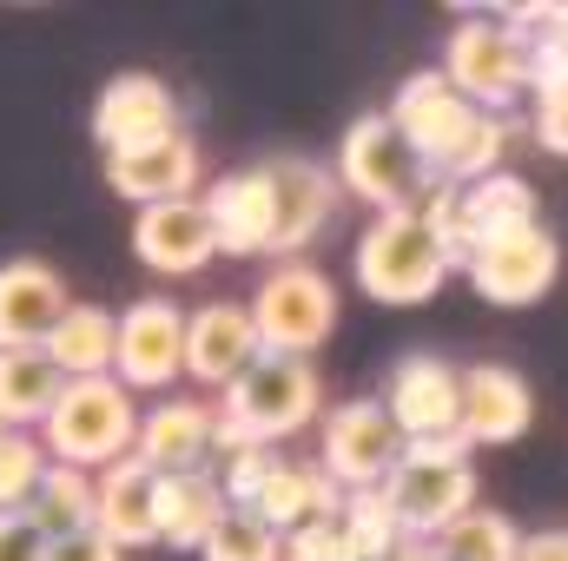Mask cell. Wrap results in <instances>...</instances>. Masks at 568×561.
Instances as JSON below:
<instances>
[{
    "instance_id": "12",
    "label": "cell",
    "mask_w": 568,
    "mask_h": 561,
    "mask_svg": "<svg viewBox=\"0 0 568 561\" xmlns=\"http://www.w3.org/2000/svg\"><path fill=\"white\" fill-rule=\"evenodd\" d=\"M456 364L436 357V350H410L397 357L390 384H384V417L404 442H424V436H456Z\"/></svg>"
},
{
    "instance_id": "5",
    "label": "cell",
    "mask_w": 568,
    "mask_h": 561,
    "mask_svg": "<svg viewBox=\"0 0 568 561\" xmlns=\"http://www.w3.org/2000/svg\"><path fill=\"white\" fill-rule=\"evenodd\" d=\"M443 86L476 113H503L529 93V33L516 20H463L443 47Z\"/></svg>"
},
{
    "instance_id": "27",
    "label": "cell",
    "mask_w": 568,
    "mask_h": 561,
    "mask_svg": "<svg viewBox=\"0 0 568 561\" xmlns=\"http://www.w3.org/2000/svg\"><path fill=\"white\" fill-rule=\"evenodd\" d=\"M60 397V370L47 350H0V429H40V417Z\"/></svg>"
},
{
    "instance_id": "11",
    "label": "cell",
    "mask_w": 568,
    "mask_h": 561,
    "mask_svg": "<svg viewBox=\"0 0 568 561\" xmlns=\"http://www.w3.org/2000/svg\"><path fill=\"white\" fill-rule=\"evenodd\" d=\"M529 422H536V390H529L523 370H509V364H469L456 377V436L469 449L476 442H489V449L523 442Z\"/></svg>"
},
{
    "instance_id": "6",
    "label": "cell",
    "mask_w": 568,
    "mask_h": 561,
    "mask_svg": "<svg viewBox=\"0 0 568 561\" xmlns=\"http://www.w3.org/2000/svg\"><path fill=\"white\" fill-rule=\"evenodd\" d=\"M265 357H311L337 324V290L317 265H278L245 304Z\"/></svg>"
},
{
    "instance_id": "19",
    "label": "cell",
    "mask_w": 568,
    "mask_h": 561,
    "mask_svg": "<svg viewBox=\"0 0 568 561\" xmlns=\"http://www.w3.org/2000/svg\"><path fill=\"white\" fill-rule=\"evenodd\" d=\"M67 304L73 297L47 258H7L0 265V350H40Z\"/></svg>"
},
{
    "instance_id": "21",
    "label": "cell",
    "mask_w": 568,
    "mask_h": 561,
    "mask_svg": "<svg viewBox=\"0 0 568 561\" xmlns=\"http://www.w3.org/2000/svg\"><path fill=\"white\" fill-rule=\"evenodd\" d=\"M106 185L133 205H165V198H192L199 185V145L185 133L172 140H152V145H133V152H106Z\"/></svg>"
},
{
    "instance_id": "23",
    "label": "cell",
    "mask_w": 568,
    "mask_h": 561,
    "mask_svg": "<svg viewBox=\"0 0 568 561\" xmlns=\"http://www.w3.org/2000/svg\"><path fill=\"white\" fill-rule=\"evenodd\" d=\"M337 509H344V489H337L317 462H291V456L272 462L265 489L252 496V516H258L272 536H291L297 522H337Z\"/></svg>"
},
{
    "instance_id": "24",
    "label": "cell",
    "mask_w": 568,
    "mask_h": 561,
    "mask_svg": "<svg viewBox=\"0 0 568 561\" xmlns=\"http://www.w3.org/2000/svg\"><path fill=\"white\" fill-rule=\"evenodd\" d=\"M40 350H47V364L60 370V384L113 377V310H106V304H67Z\"/></svg>"
},
{
    "instance_id": "37",
    "label": "cell",
    "mask_w": 568,
    "mask_h": 561,
    "mask_svg": "<svg viewBox=\"0 0 568 561\" xmlns=\"http://www.w3.org/2000/svg\"><path fill=\"white\" fill-rule=\"evenodd\" d=\"M47 561H120V549H113L106 536L80 529V536H60V542H47Z\"/></svg>"
},
{
    "instance_id": "1",
    "label": "cell",
    "mask_w": 568,
    "mask_h": 561,
    "mask_svg": "<svg viewBox=\"0 0 568 561\" xmlns=\"http://www.w3.org/2000/svg\"><path fill=\"white\" fill-rule=\"evenodd\" d=\"M377 496L390 502L397 529L436 542L449 522H463L476 509V462H469V442L463 436H424V442H404L397 449V469L377 482Z\"/></svg>"
},
{
    "instance_id": "38",
    "label": "cell",
    "mask_w": 568,
    "mask_h": 561,
    "mask_svg": "<svg viewBox=\"0 0 568 561\" xmlns=\"http://www.w3.org/2000/svg\"><path fill=\"white\" fill-rule=\"evenodd\" d=\"M516 561H568V529H542V536H523Z\"/></svg>"
},
{
    "instance_id": "13",
    "label": "cell",
    "mask_w": 568,
    "mask_h": 561,
    "mask_svg": "<svg viewBox=\"0 0 568 561\" xmlns=\"http://www.w3.org/2000/svg\"><path fill=\"white\" fill-rule=\"evenodd\" d=\"M179 133V100L165 80L152 73H113L93 100V140L106 152H133V145L172 140Z\"/></svg>"
},
{
    "instance_id": "35",
    "label": "cell",
    "mask_w": 568,
    "mask_h": 561,
    "mask_svg": "<svg viewBox=\"0 0 568 561\" xmlns=\"http://www.w3.org/2000/svg\"><path fill=\"white\" fill-rule=\"evenodd\" d=\"M529 133H536V145H542V152L568 159V86H556V93H536V120H529Z\"/></svg>"
},
{
    "instance_id": "28",
    "label": "cell",
    "mask_w": 568,
    "mask_h": 561,
    "mask_svg": "<svg viewBox=\"0 0 568 561\" xmlns=\"http://www.w3.org/2000/svg\"><path fill=\"white\" fill-rule=\"evenodd\" d=\"M20 516H27L47 542L93 529V476H87V469H60V462H47L40 489H33V502H27Z\"/></svg>"
},
{
    "instance_id": "22",
    "label": "cell",
    "mask_w": 568,
    "mask_h": 561,
    "mask_svg": "<svg viewBox=\"0 0 568 561\" xmlns=\"http://www.w3.org/2000/svg\"><path fill=\"white\" fill-rule=\"evenodd\" d=\"M152 496H159V476L145 469L140 456L106 462L100 482H93V536H106L113 549H145V542H159V529H152Z\"/></svg>"
},
{
    "instance_id": "31",
    "label": "cell",
    "mask_w": 568,
    "mask_h": 561,
    "mask_svg": "<svg viewBox=\"0 0 568 561\" xmlns=\"http://www.w3.org/2000/svg\"><path fill=\"white\" fill-rule=\"evenodd\" d=\"M503 152H509V120H503V113H476L469 133L449 145V159L436 165V178H443V185H476V178L503 172Z\"/></svg>"
},
{
    "instance_id": "26",
    "label": "cell",
    "mask_w": 568,
    "mask_h": 561,
    "mask_svg": "<svg viewBox=\"0 0 568 561\" xmlns=\"http://www.w3.org/2000/svg\"><path fill=\"white\" fill-rule=\"evenodd\" d=\"M219 516H225L219 476H205V469H199V476H159V496H152V529H159V542L199 549Z\"/></svg>"
},
{
    "instance_id": "32",
    "label": "cell",
    "mask_w": 568,
    "mask_h": 561,
    "mask_svg": "<svg viewBox=\"0 0 568 561\" xmlns=\"http://www.w3.org/2000/svg\"><path fill=\"white\" fill-rule=\"evenodd\" d=\"M47 476V449L27 429H0V516H20Z\"/></svg>"
},
{
    "instance_id": "9",
    "label": "cell",
    "mask_w": 568,
    "mask_h": 561,
    "mask_svg": "<svg viewBox=\"0 0 568 561\" xmlns=\"http://www.w3.org/2000/svg\"><path fill=\"white\" fill-rule=\"evenodd\" d=\"M185 377V310L172 297H140L113 317V384L133 390H172Z\"/></svg>"
},
{
    "instance_id": "34",
    "label": "cell",
    "mask_w": 568,
    "mask_h": 561,
    "mask_svg": "<svg viewBox=\"0 0 568 561\" xmlns=\"http://www.w3.org/2000/svg\"><path fill=\"white\" fill-rule=\"evenodd\" d=\"M278 561H357L337 522H297L291 536H278Z\"/></svg>"
},
{
    "instance_id": "20",
    "label": "cell",
    "mask_w": 568,
    "mask_h": 561,
    "mask_svg": "<svg viewBox=\"0 0 568 561\" xmlns=\"http://www.w3.org/2000/svg\"><path fill=\"white\" fill-rule=\"evenodd\" d=\"M199 212H205V225H212V252H225V258H265V245H272L265 165L212 178V192L199 198Z\"/></svg>"
},
{
    "instance_id": "36",
    "label": "cell",
    "mask_w": 568,
    "mask_h": 561,
    "mask_svg": "<svg viewBox=\"0 0 568 561\" xmlns=\"http://www.w3.org/2000/svg\"><path fill=\"white\" fill-rule=\"evenodd\" d=\"M0 561H47V536L27 516H0Z\"/></svg>"
},
{
    "instance_id": "16",
    "label": "cell",
    "mask_w": 568,
    "mask_h": 561,
    "mask_svg": "<svg viewBox=\"0 0 568 561\" xmlns=\"http://www.w3.org/2000/svg\"><path fill=\"white\" fill-rule=\"evenodd\" d=\"M133 456L152 476H199L212 462V404L205 397H165L133 429Z\"/></svg>"
},
{
    "instance_id": "8",
    "label": "cell",
    "mask_w": 568,
    "mask_h": 561,
    "mask_svg": "<svg viewBox=\"0 0 568 561\" xmlns=\"http://www.w3.org/2000/svg\"><path fill=\"white\" fill-rule=\"evenodd\" d=\"M463 272H469V284H476L489 304L523 310V304L549 297V284L562 278V245H556V232L536 218V225H516V232H496V238L469 245Z\"/></svg>"
},
{
    "instance_id": "3",
    "label": "cell",
    "mask_w": 568,
    "mask_h": 561,
    "mask_svg": "<svg viewBox=\"0 0 568 561\" xmlns=\"http://www.w3.org/2000/svg\"><path fill=\"white\" fill-rule=\"evenodd\" d=\"M351 272L364 284V297H377V304H424L456 265L436 245V232L417 218V205H404V212H377V225L357 238Z\"/></svg>"
},
{
    "instance_id": "25",
    "label": "cell",
    "mask_w": 568,
    "mask_h": 561,
    "mask_svg": "<svg viewBox=\"0 0 568 561\" xmlns=\"http://www.w3.org/2000/svg\"><path fill=\"white\" fill-rule=\"evenodd\" d=\"M456 218H463V245H483L496 232L536 225V185L516 172H489L476 185H456ZM469 258V252H463Z\"/></svg>"
},
{
    "instance_id": "4",
    "label": "cell",
    "mask_w": 568,
    "mask_h": 561,
    "mask_svg": "<svg viewBox=\"0 0 568 561\" xmlns=\"http://www.w3.org/2000/svg\"><path fill=\"white\" fill-rule=\"evenodd\" d=\"M219 417L232 422V429H245L252 442L278 449L284 436H297V429H311V422L324 417V384H317L311 357H265L258 350L252 370L225 390Z\"/></svg>"
},
{
    "instance_id": "2",
    "label": "cell",
    "mask_w": 568,
    "mask_h": 561,
    "mask_svg": "<svg viewBox=\"0 0 568 561\" xmlns=\"http://www.w3.org/2000/svg\"><path fill=\"white\" fill-rule=\"evenodd\" d=\"M133 429H140V404L113 377H80V384H60L53 410L40 417V449H47V462L93 476V469L133 456Z\"/></svg>"
},
{
    "instance_id": "7",
    "label": "cell",
    "mask_w": 568,
    "mask_h": 561,
    "mask_svg": "<svg viewBox=\"0 0 568 561\" xmlns=\"http://www.w3.org/2000/svg\"><path fill=\"white\" fill-rule=\"evenodd\" d=\"M337 185L357 192L377 212H404V205H417L429 192V165L390 126V113H364L337 145Z\"/></svg>"
},
{
    "instance_id": "39",
    "label": "cell",
    "mask_w": 568,
    "mask_h": 561,
    "mask_svg": "<svg viewBox=\"0 0 568 561\" xmlns=\"http://www.w3.org/2000/svg\"><path fill=\"white\" fill-rule=\"evenodd\" d=\"M390 561H443V555H436V542H417V536H404V549H397Z\"/></svg>"
},
{
    "instance_id": "30",
    "label": "cell",
    "mask_w": 568,
    "mask_h": 561,
    "mask_svg": "<svg viewBox=\"0 0 568 561\" xmlns=\"http://www.w3.org/2000/svg\"><path fill=\"white\" fill-rule=\"evenodd\" d=\"M337 529H344V542H351V555L357 561H390L397 549H404V529H397V516H390V502H384L377 489L344 496Z\"/></svg>"
},
{
    "instance_id": "15",
    "label": "cell",
    "mask_w": 568,
    "mask_h": 561,
    "mask_svg": "<svg viewBox=\"0 0 568 561\" xmlns=\"http://www.w3.org/2000/svg\"><path fill=\"white\" fill-rule=\"evenodd\" d=\"M265 192H272V245L278 258H297L337 212V178L311 159H278L265 165Z\"/></svg>"
},
{
    "instance_id": "17",
    "label": "cell",
    "mask_w": 568,
    "mask_h": 561,
    "mask_svg": "<svg viewBox=\"0 0 568 561\" xmlns=\"http://www.w3.org/2000/svg\"><path fill=\"white\" fill-rule=\"evenodd\" d=\"M133 252H140L145 272L159 278H192L205 272L219 252H212V225L199 212V198H165V205H145L133 218Z\"/></svg>"
},
{
    "instance_id": "29",
    "label": "cell",
    "mask_w": 568,
    "mask_h": 561,
    "mask_svg": "<svg viewBox=\"0 0 568 561\" xmlns=\"http://www.w3.org/2000/svg\"><path fill=\"white\" fill-rule=\"evenodd\" d=\"M516 549H523V529L503 509H469L463 522H449L436 536L443 561H516Z\"/></svg>"
},
{
    "instance_id": "18",
    "label": "cell",
    "mask_w": 568,
    "mask_h": 561,
    "mask_svg": "<svg viewBox=\"0 0 568 561\" xmlns=\"http://www.w3.org/2000/svg\"><path fill=\"white\" fill-rule=\"evenodd\" d=\"M469 120H476V106L456 100V93L443 86V73H410V80L397 86V100H390V126L410 140V152L429 165V178H436V165L449 159V145L469 133Z\"/></svg>"
},
{
    "instance_id": "10",
    "label": "cell",
    "mask_w": 568,
    "mask_h": 561,
    "mask_svg": "<svg viewBox=\"0 0 568 561\" xmlns=\"http://www.w3.org/2000/svg\"><path fill=\"white\" fill-rule=\"evenodd\" d=\"M397 449H404V436L390 429L384 417V404L377 397H351V404H337L331 417H324V442H317V469L337 482V489H377L390 469H397Z\"/></svg>"
},
{
    "instance_id": "14",
    "label": "cell",
    "mask_w": 568,
    "mask_h": 561,
    "mask_svg": "<svg viewBox=\"0 0 568 561\" xmlns=\"http://www.w3.org/2000/svg\"><path fill=\"white\" fill-rule=\"evenodd\" d=\"M252 357H258V330H252L245 304L212 297V304L185 310V377H192V384L232 390V384L252 370Z\"/></svg>"
},
{
    "instance_id": "33",
    "label": "cell",
    "mask_w": 568,
    "mask_h": 561,
    "mask_svg": "<svg viewBox=\"0 0 568 561\" xmlns=\"http://www.w3.org/2000/svg\"><path fill=\"white\" fill-rule=\"evenodd\" d=\"M205 561H278V536L252 516V509H225L212 522V536L199 542Z\"/></svg>"
}]
</instances>
